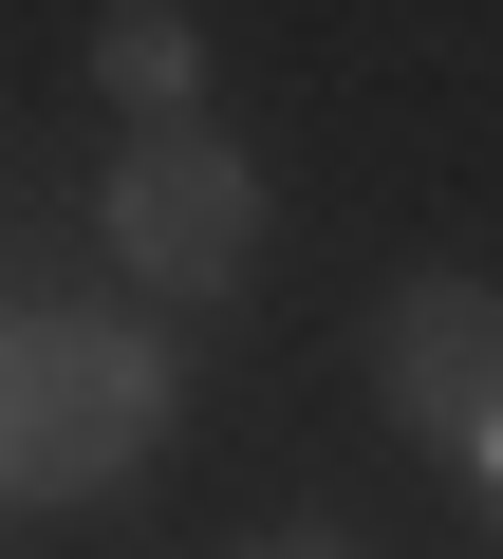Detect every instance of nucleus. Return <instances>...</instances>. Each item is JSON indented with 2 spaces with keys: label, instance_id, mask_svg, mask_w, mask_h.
Wrapping results in <instances>:
<instances>
[{
  "label": "nucleus",
  "instance_id": "f257e3e1",
  "mask_svg": "<svg viewBox=\"0 0 503 559\" xmlns=\"http://www.w3.org/2000/svg\"><path fill=\"white\" fill-rule=\"evenodd\" d=\"M168 336L112 299H0V503H94L168 466Z\"/></svg>",
  "mask_w": 503,
  "mask_h": 559
},
{
  "label": "nucleus",
  "instance_id": "f03ea898",
  "mask_svg": "<svg viewBox=\"0 0 503 559\" xmlns=\"http://www.w3.org/2000/svg\"><path fill=\"white\" fill-rule=\"evenodd\" d=\"M94 242L149 280V299H224V280L262 261V168H242V131L149 112V131L112 150V187H94Z\"/></svg>",
  "mask_w": 503,
  "mask_h": 559
},
{
  "label": "nucleus",
  "instance_id": "7ed1b4c3",
  "mask_svg": "<svg viewBox=\"0 0 503 559\" xmlns=\"http://www.w3.org/2000/svg\"><path fill=\"white\" fill-rule=\"evenodd\" d=\"M373 411L429 448V466H503V280H392V299H373Z\"/></svg>",
  "mask_w": 503,
  "mask_h": 559
},
{
  "label": "nucleus",
  "instance_id": "20e7f679",
  "mask_svg": "<svg viewBox=\"0 0 503 559\" xmlns=\"http://www.w3.org/2000/svg\"><path fill=\"white\" fill-rule=\"evenodd\" d=\"M94 75H112V112H131V131H149V112H187V94H205L187 0H112V20H94Z\"/></svg>",
  "mask_w": 503,
  "mask_h": 559
},
{
  "label": "nucleus",
  "instance_id": "39448f33",
  "mask_svg": "<svg viewBox=\"0 0 503 559\" xmlns=\"http://www.w3.org/2000/svg\"><path fill=\"white\" fill-rule=\"evenodd\" d=\"M224 559H373L355 522H262V540H224Z\"/></svg>",
  "mask_w": 503,
  "mask_h": 559
},
{
  "label": "nucleus",
  "instance_id": "423d86ee",
  "mask_svg": "<svg viewBox=\"0 0 503 559\" xmlns=\"http://www.w3.org/2000/svg\"><path fill=\"white\" fill-rule=\"evenodd\" d=\"M484 559H503V466H484Z\"/></svg>",
  "mask_w": 503,
  "mask_h": 559
}]
</instances>
